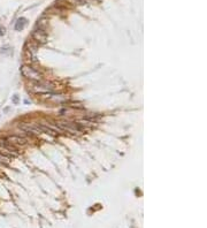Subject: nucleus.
Listing matches in <instances>:
<instances>
[{
	"label": "nucleus",
	"instance_id": "obj_1",
	"mask_svg": "<svg viewBox=\"0 0 207 228\" xmlns=\"http://www.w3.org/2000/svg\"><path fill=\"white\" fill-rule=\"evenodd\" d=\"M0 153L7 158H15L20 155V151L19 149L13 145L12 143H9L8 141H1L0 142Z\"/></svg>",
	"mask_w": 207,
	"mask_h": 228
},
{
	"label": "nucleus",
	"instance_id": "obj_2",
	"mask_svg": "<svg viewBox=\"0 0 207 228\" xmlns=\"http://www.w3.org/2000/svg\"><path fill=\"white\" fill-rule=\"evenodd\" d=\"M21 74L25 77V79L34 81V82H40L41 81V75L39 72H37L34 68H32L31 66L24 65L21 67Z\"/></svg>",
	"mask_w": 207,
	"mask_h": 228
},
{
	"label": "nucleus",
	"instance_id": "obj_3",
	"mask_svg": "<svg viewBox=\"0 0 207 228\" xmlns=\"http://www.w3.org/2000/svg\"><path fill=\"white\" fill-rule=\"evenodd\" d=\"M56 126H58L61 130H66L70 133V134H77L81 131V127L78 124L72 123V122H66V121H60V122H56Z\"/></svg>",
	"mask_w": 207,
	"mask_h": 228
},
{
	"label": "nucleus",
	"instance_id": "obj_4",
	"mask_svg": "<svg viewBox=\"0 0 207 228\" xmlns=\"http://www.w3.org/2000/svg\"><path fill=\"white\" fill-rule=\"evenodd\" d=\"M32 39H34L37 44H45L47 41V35L43 29H37L32 32Z\"/></svg>",
	"mask_w": 207,
	"mask_h": 228
},
{
	"label": "nucleus",
	"instance_id": "obj_5",
	"mask_svg": "<svg viewBox=\"0 0 207 228\" xmlns=\"http://www.w3.org/2000/svg\"><path fill=\"white\" fill-rule=\"evenodd\" d=\"M6 141H8L9 143H12L15 146H24V145L28 144V139L24 137H21V136H17V135H13V136H8Z\"/></svg>",
	"mask_w": 207,
	"mask_h": 228
},
{
	"label": "nucleus",
	"instance_id": "obj_6",
	"mask_svg": "<svg viewBox=\"0 0 207 228\" xmlns=\"http://www.w3.org/2000/svg\"><path fill=\"white\" fill-rule=\"evenodd\" d=\"M25 24H27V20H25L24 17H20V19L16 21V23H15V30H17V31L23 30L24 27H25Z\"/></svg>",
	"mask_w": 207,
	"mask_h": 228
},
{
	"label": "nucleus",
	"instance_id": "obj_7",
	"mask_svg": "<svg viewBox=\"0 0 207 228\" xmlns=\"http://www.w3.org/2000/svg\"><path fill=\"white\" fill-rule=\"evenodd\" d=\"M8 162H9V158H7L0 153V165H7Z\"/></svg>",
	"mask_w": 207,
	"mask_h": 228
},
{
	"label": "nucleus",
	"instance_id": "obj_8",
	"mask_svg": "<svg viewBox=\"0 0 207 228\" xmlns=\"http://www.w3.org/2000/svg\"><path fill=\"white\" fill-rule=\"evenodd\" d=\"M5 34H6V29H5V27L0 25V36H3Z\"/></svg>",
	"mask_w": 207,
	"mask_h": 228
},
{
	"label": "nucleus",
	"instance_id": "obj_9",
	"mask_svg": "<svg viewBox=\"0 0 207 228\" xmlns=\"http://www.w3.org/2000/svg\"><path fill=\"white\" fill-rule=\"evenodd\" d=\"M17 100H19V97H17V95H15V96L13 97V103L17 104Z\"/></svg>",
	"mask_w": 207,
	"mask_h": 228
},
{
	"label": "nucleus",
	"instance_id": "obj_10",
	"mask_svg": "<svg viewBox=\"0 0 207 228\" xmlns=\"http://www.w3.org/2000/svg\"><path fill=\"white\" fill-rule=\"evenodd\" d=\"M98 1H101V0H98Z\"/></svg>",
	"mask_w": 207,
	"mask_h": 228
}]
</instances>
